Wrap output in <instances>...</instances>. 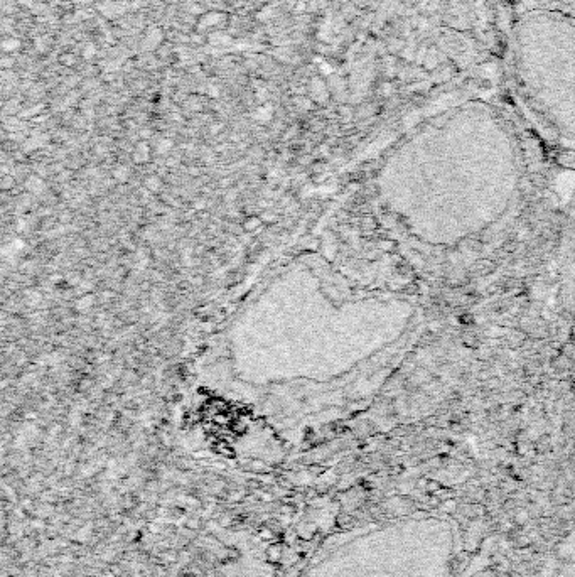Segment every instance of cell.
Instances as JSON below:
<instances>
[{
  "label": "cell",
  "mask_w": 575,
  "mask_h": 577,
  "mask_svg": "<svg viewBox=\"0 0 575 577\" xmlns=\"http://www.w3.org/2000/svg\"><path fill=\"white\" fill-rule=\"evenodd\" d=\"M93 53H95V48H93V46H88V48L85 49V54L83 56L86 57V59H90V57L93 56Z\"/></svg>",
  "instance_id": "18"
},
{
  "label": "cell",
  "mask_w": 575,
  "mask_h": 577,
  "mask_svg": "<svg viewBox=\"0 0 575 577\" xmlns=\"http://www.w3.org/2000/svg\"><path fill=\"white\" fill-rule=\"evenodd\" d=\"M93 302H95V297L93 296H85L83 299H81L79 301V304H78V309L79 311H85V309H88V307H91L93 305Z\"/></svg>",
  "instance_id": "14"
},
{
  "label": "cell",
  "mask_w": 575,
  "mask_h": 577,
  "mask_svg": "<svg viewBox=\"0 0 575 577\" xmlns=\"http://www.w3.org/2000/svg\"><path fill=\"white\" fill-rule=\"evenodd\" d=\"M172 146H174V143L169 140V138H164V140H160L159 146H157V152H159V154H167L172 149Z\"/></svg>",
  "instance_id": "13"
},
{
  "label": "cell",
  "mask_w": 575,
  "mask_h": 577,
  "mask_svg": "<svg viewBox=\"0 0 575 577\" xmlns=\"http://www.w3.org/2000/svg\"><path fill=\"white\" fill-rule=\"evenodd\" d=\"M204 206H206L204 201H196V203H194V210H204Z\"/></svg>",
  "instance_id": "19"
},
{
  "label": "cell",
  "mask_w": 575,
  "mask_h": 577,
  "mask_svg": "<svg viewBox=\"0 0 575 577\" xmlns=\"http://www.w3.org/2000/svg\"><path fill=\"white\" fill-rule=\"evenodd\" d=\"M511 71L530 110L575 143V17L525 5L511 27Z\"/></svg>",
  "instance_id": "1"
},
{
  "label": "cell",
  "mask_w": 575,
  "mask_h": 577,
  "mask_svg": "<svg viewBox=\"0 0 575 577\" xmlns=\"http://www.w3.org/2000/svg\"><path fill=\"white\" fill-rule=\"evenodd\" d=\"M26 188H27V191H31V193H40V189H43V179L37 176H32L29 179V182H26Z\"/></svg>",
  "instance_id": "6"
},
{
  "label": "cell",
  "mask_w": 575,
  "mask_h": 577,
  "mask_svg": "<svg viewBox=\"0 0 575 577\" xmlns=\"http://www.w3.org/2000/svg\"><path fill=\"white\" fill-rule=\"evenodd\" d=\"M34 0H17V4L22 5V7H27V5H32Z\"/></svg>",
  "instance_id": "21"
},
{
  "label": "cell",
  "mask_w": 575,
  "mask_h": 577,
  "mask_svg": "<svg viewBox=\"0 0 575 577\" xmlns=\"http://www.w3.org/2000/svg\"><path fill=\"white\" fill-rule=\"evenodd\" d=\"M201 525H202L201 517H189V518H186V527H188L189 530H194V532H197V530L201 528Z\"/></svg>",
  "instance_id": "9"
},
{
  "label": "cell",
  "mask_w": 575,
  "mask_h": 577,
  "mask_svg": "<svg viewBox=\"0 0 575 577\" xmlns=\"http://www.w3.org/2000/svg\"><path fill=\"white\" fill-rule=\"evenodd\" d=\"M260 537H261V539H265V540H272V539H274V533H272L269 528H263L260 532Z\"/></svg>",
  "instance_id": "17"
},
{
  "label": "cell",
  "mask_w": 575,
  "mask_h": 577,
  "mask_svg": "<svg viewBox=\"0 0 575 577\" xmlns=\"http://www.w3.org/2000/svg\"><path fill=\"white\" fill-rule=\"evenodd\" d=\"M261 224V220L260 218H255V216H252V218H248V221L243 224V228L247 230V232H257V228L260 226Z\"/></svg>",
  "instance_id": "12"
},
{
  "label": "cell",
  "mask_w": 575,
  "mask_h": 577,
  "mask_svg": "<svg viewBox=\"0 0 575 577\" xmlns=\"http://www.w3.org/2000/svg\"><path fill=\"white\" fill-rule=\"evenodd\" d=\"M20 48V41L19 39H5L2 43V49L4 53H14L15 49Z\"/></svg>",
  "instance_id": "8"
},
{
  "label": "cell",
  "mask_w": 575,
  "mask_h": 577,
  "mask_svg": "<svg viewBox=\"0 0 575 577\" xmlns=\"http://www.w3.org/2000/svg\"><path fill=\"white\" fill-rule=\"evenodd\" d=\"M525 5H537V7H548L565 12L575 17V0H523Z\"/></svg>",
  "instance_id": "2"
},
{
  "label": "cell",
  "mask_w": 575,
  "mask_h": 577,
  "mask_svg": "<svg viewBox=\"0 0 575 577\" xmlns=\"http://www.w3.org/2000/svg\"><path fill=\"white\" fill-rule=\"evenodd\" d=\"M260 220H261V223H274L277 220V216L272 215V213H263V215L260 216Z\"/></svg>",
  "instance_id": "16"
},
{
  "label": "cell",
  "mask_w": 575,
  "mask_h": 577,
  "mask_svg": "<svg viewBox=\"0 0 575 577\" xmlns=\"http://www.w3.org/2000/svg\"><path fill=\"white\" fill-rule=\"evenodd\" d=\"M219 186H221V188H226V186H231V179H228V177H224V179H221V182H219Z\"/></svg>",
  "instance_id": "20"
},
{
  "label": "cell",
  "mask_w": 575,
  "mask_h": 577,
  "mask_svg": "<svg viewBox=\"0 0 575 577\" xmlns=\"http://www.w3.org/2000/svg\"><path fill=\"white\" fill-rule=\"evenodd\" d=\"M266 555H269V559L272 562H278L282 559V555H283V552H282V547L280 545H277V544H274V545H270L269 547V550H266Z\"/></svg>",
  "instance_id": "7"
},
{
  "label": "cell",
  "mask_w": 575,
  "mask_h": 577,
  "mask_svg": "<svg viewBox=\"0 0 575 577\" xmlns=\"http://www.w3.org/2000/svg\"><path fill=\"white\" fill-rule=\"evenodd\" d=\"M255 118L258 122H266V120L272 118V108H258L257 113H255Z\"/></svg>",
  "instance_id": "11"
},
{
  "label": "cell",
  "mask_w": 575,
  "mask_h": 577,
  "mask_svg": "<svg viewBox=\"0 0 575 577\" xmlns=\"http://www.w3.org/2000/svg\"><path fill=\"white\" fill-rule=\"evenodd\" d=\"M59 61H61L65 66H74V65H76V56L71 54V53H69V54L66 53V54H63V56L59 57Z\"/></svg>",
  "instance_id": "15"
},
{
  "label": "cell",
  "mask_w": 575,
  "mask_h": 577,
  "mask_svg": "<svg viewBox=\"0 0 575 577\" xmlns=\"http://www.w3.org/2000/svg\"><path fill=\"white\" fill-rule=\"evenodd\" d=\"M52 513H54V505L52 503H40L36 506V510H34V515L39 517V518H49Z\"/></svg>",
  "instance_id": "3"
},
{
  "label": "cell",
  "mask_w": 575,
  "mask_h": 577,
  "mask_svg": "<svg viewBox=\"0 0 575 577\" xmlns=\"http://www.w3.org/2000/svg\"><path fill=\"white\" fill-rule=\"evenodd\" d=\"M133 159L137 160V162H143V160L149 159V146L145 142H140L138 143V147L135 149V155H133Z\"/></svg>",
  "instance_id": "4"
},
{
  "label": "cell",
  "mask_w": 575,
  "mask_h": 577,
  "mask_svg": "<svg viewBox=\"0 0 575 577\" xmlns=\"http://www.w3.org/2000/svg\"><path fill=\"white\" fill-rule=\"evenodd\" d=\"M113 177L117 179V181H121V182H125L127 179L130 177V171L127 169V167H118V169H115V172H113Z\"/></svg>",
  "instance_id": "10"
},
{
  "label": "cell",
  "mask_w": 575,
  "mask_h": 577,
  "mask_svg": "<svg viewBox=\"0 0 575 577\" xmlns=\"http://www.w3.org/2000/svg\"><path fill=\"white\" fill-rule=\"evenodd\" d=\"M145 188L149 189V193H157V191H160V188H162V181H160L159 177L150 176V177L145 179Z\"/></svg>",
  "instance_id": "5"
}]
</instances>
